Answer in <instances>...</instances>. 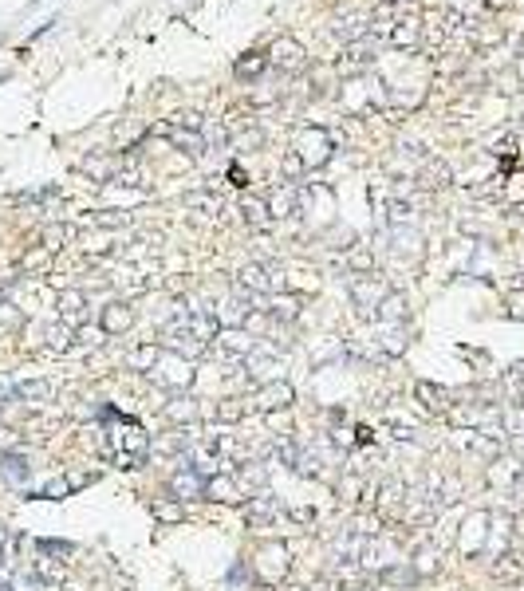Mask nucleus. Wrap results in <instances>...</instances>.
<instances>
[{"label": "nucleus", "instance_id": "7", "mask_svg": "<svg viewBox=\"0 0 524 591\" xmlns=\"http://www.w3.org/2000/svg\"><path fill=\"white\" fill-rule=\"evenodd\" d=\"M268 63H276L280 71H288V75H300V71L308 68V51L300 40H292V36H280L276 43H272L268 51Z\"/></svg>", "mask_w": 524, "mask_h": 591}, {"label": "nucleus", "instance_id": "40", "mask_svg": "<svg viewBox=\"0 0 524 591\" xmlns=\"http://www.w3.org/2000/svg\"><path fill=\"white\" fill-rule=\"evenodd\" d=\"M422 186H426V189H441V186H449V169L441 166V162L426 158V169H422Z\"/></svg>", "mask_w": 524, "mask_h": 591}, {"label": "nucleus", "instance_id": "13", "mask_svg": "<svg viewBox=\"0 0 524 591\" xmlns=\"http://www.w3.org/2000/svg\"><path fill=\"white\" fill-rule=\"evenodd\" d=\"M374 51H379V36H363V40H351V43H347V56L339 59V68H343L347 75H355V71H363L367 63L374 59Z\"/></svg>", "mask_w": 524, "mask_h": 591}, {"label": "nucleus", "instance_id": "55", "mask_svg": "<svg viewBox=\"0 0 524 591\" xmlns=\"http://www.w3.org/2000/svg\"><path fill=\"white\" fill-rule=\"evenodd\" d=\"M91 481H95V473H83V469L68 473V485H71V493H75V489H83V485H91Z\"/></svg>", "mask_w": 524, "mask_h": 591}, {"label": "nucleus", "instance_id": "12", "mask_svg": "<svg viewBox=\"0 0 524 591\" xmlns=\"http://www.w3.org/2000/svg\"><path fill=\"white\" fill-rule=\"evenodd\" d=\"M130 323H135V308H130L127 300H110V304L99 312L103 335H122V331H130Z\"/></svg>", "mask_w": 524, "mask_h": 591}, {"label": "nucleus", "instance_id": "58", "mask_svg": "<svg viewBox=\"0 0 524 591\" xmlns=\"http://www.w3.org/2000/svg\"><path fill=\"white\" fill-rule=\"evenodd\" d=\"M485 4H489V9H505L508 0H485Z\"/></svg>", "mask_w": 524, "mask_h": 591}, {"label": "nucleus", "instance_id": "14", "mask_svg": "<svg viewBox=\"0 0 524 591\" xmlns=\"http://www.w3.org/2000/svg\"><path fill=\"white\" fill-rule=\"evenodd\" d=\"M241 481L237 477H229V473H213L205 477V501H221V505H241Z\"/></svg>", "mask_w": 524, "mask_h": 591}, {"label": "nucleus", "instance_id": "32", "mask_svg": "<svg viewBox=\"0 0 524 591\" xmlns=\"http://www.w3.org/2000/svg\"><path fill=\"white\" fill-rule=\"evenodd\" d=\"M501 430H505V438H524V402L501 410Z\"/></svg>", "mask_w": 524, "mask_h": 591}, {"label": "nucleus", "instance_id": "9", "mask_svg": "<svg viewBox=\"0 0 524 591\" xmlns=\"http://www.w3.org/2000/svg\"><path fill=\"white\" fill-rule=\"evenodd\" d=\"M217 347L229 355V359L245 363L248 355L256 351V335H253L248 328H221V331H217Z\"/></svg>", "mask_w": 524, "mask_h": 591}, {"label": "nucleus", "instance_id": "27", "mask_svg": "<svg viewBox=\"0 0 524 591\" xmlns=\"http://www.w3.org/2000/svg\"><path fill=\"white\" fill-rule=\"evenodd\" d=\"M374 320H382V323H406V296L390 288V292L382 296V304H379V312H374Z\"/></svg>", "mask_w": 524, "mask_h": 591}, {"label": "nucleus", "instance_id": "1", "mask_svg": "<svg viewBox=\"0 0 524 591\" xmlns=\"http://www.w3.org/2000/svg\"><path fill=\"white\" fill-rule=\"evenodd\" d=\"M288 572H292V552H288V544H280V540L261 544V552H256V564H253L256 587H272V583H280Z\"/></svg>", "mask_w": 524, "mask_h": 591}, {"label": "nucleus", "instance_id": "18", "mask_svg": "<svg viewBox=\"0 0 524 591\" xmlns=\"http://www.w3.org/2000/svg\"><path fill=\"white\" fill-rule=\"evenodd\" d=\"M237 284L245 288L248 296H268V292H272L268 264H245V268L237 272Z\"/></svg>", "mask_w": 524, "mask_h": 591}, {"label": "nucleus", "instance_id": "57", "mask_svg": "<svg viewBox=\"0 0 524 591\" xmlns=\"http://www.w3.org/2000/svg\"><path fill=\"white\" fill-rule=\"evenodd\" d=\"M355 434H359V446H371V441H374V438H371V430H367V426H359Z\"/></svg>", "mask_w": 524, "mask_h": 591}, {"label": "nucleus", "instance_id": "25", "mask_svg": "<svg viewBox=\"0 0 524 591\" xmlns=\"http://www.w3.org/2000/svg\"><path fill=\"white\" fill-rule=\"evenodd\" d=\"M150 513H154V521L166 524V528H174V524L186 521V505H182L178 497H158V501H150Z\"/></svg>", "mask_w": 524, "mask_h": 591}, {"label": "nucleus", "instance_id": "20", "mask_svg": "<svg viewBox=\"0 0 524 591\" xmlns=\"http://www.w3.org/2000/svg\"><path fill=\"white\" fill-rule=\"evenodd\" d=\"M390 43H394V48L414 51L418 43H422V20H418V16H402L394 24V32H390Z\"/></svg>", "mask_w": 524, "mask_h": 591}, {"label": "nucleus", "instance_id": "33", "mask_svg": "<svg viewBox=\"0 0 524 591\" xmlns=\"http://www.w3.org/2000/svg\"><path fill=\"white\" fill-rule=\"evenodd\" d=\"M158 135H166L174 146H182V150L189 154H205V142L197 138V130H174V127H158Z\"/></svg>", "mask_w": 524, "mask_h": 591}, {"label": "nucleus", "instance_id": "52", "mask_svg": "<svg viewBox=\"0 0 524 591\" xmlns=\"http://www.w3.org/2000/svg\"><path fill=\"white\" fill-rule=\"evenodd\" d=\"M390 434H394L398 441H418V426H410V422H390Z\"/></svg>", "mask_w": 524, "mask_h": 591}, {"label": "nucleus", "instance_id": "56", "mask_svg": "<svg viewBox=\"0 0 524 591\" xmlns=\"http://www.w3.org/2000/svg\"><path fill=\"white\" fill-rule=\"evenodd\" d=\"M229 177H233V186H245V169H241V166L229 169Z\"/></svg>", "mask_w": 524, "mask_h": 591}, {"label": "nucleus", "instance_id": "10", "mask_svg": "<svg viewBox=\"0 0 524 591\" xmlns=\"http://www.w3.org/2000/svg\"><path fill=\"white\" fill-rule=\"evenodd\" d=\"M110 441H115V449H127V454H138V457L150 454V438H146V430L138 422H130V418H122V426L110 430Z\"/></svg>", "mask_w": 524, "mask_h": 591}, {"label": "nucleus", "instance_id": "50", "mask_svg": "<svg viewBox=\"0 0 524 591\" xmlns=\"http://www.w3.org/2000/svg\"><path fill=\"white\" fill-rule=\"evenodd\" d=\"M288 513V521H296V524H315V508H308V505H292V508H284Z\"/></svg>", "mask_w": 524, "mask_h": 591}, {"label": "nucleus", "instance_id": "3", "mask_svg": "<svg viewBox=\"0 0 524 591\" xmlns=\"http://www.w3.org/2000/svg\"><path fill=\"white\" fill-rule=\"evenodd\" d=\"M387 280L374 276V272H367V276H351L347 280V296H351V304L359 308V315L363 320H374V312H379L382 296H387Z\"/></svg>", "mask_w": 524, "mask_h": 591}, {"label": "nucleus", "instance_id": "28", "mask_svg": "<svg viewBox=\"0 0 524 591\" xmlns=\"http://www.w3.org/2000/svg\"><path fill=\"white\" fill-rule=\"evenodd\" d=\"M51 394H56L51 379H28L16 387V398H24V402H51Z\"/></svg>", "mask_w": 524, "mask_h": 591}, {"label": "nucleus", "instance_id": "31", "mask_svg": "<svg viewBox=\"0 0 524 591\" xmlns=\"http://www.w3.org/2000/svg\"><path fill=\"white\" fill-rule=\"evenodd\" d=\"M245 398H221L217 402V410H213V418H217L221 426H237L241 418H245Z\"/></svg>", "mask_w": 524, "mask_h": 591}, {"label": "nucleus", "instance_id": "54", "mask_svg": "<svg viewBox=\"0 0 524 591\" xmlns=\"http://www.w3.org/2000/svg\"><path fill=\"white\" fill-rule=\"evenodd\" d=\"M304 169H308V166H304V162H300V154H296V150H292V154H288V158H284V174H288V177H300V174H304Z\"/></svg>", "mask_w": 524, "mask_h": 591}, {"label": "nucleus", "instance_id": "6", "mask_svg": "<svg viewBox=\"0 0 524 591\" xmlns=\"http://www.w3.org/2000/svg\"><path fill=\"white\" fill-rule=\"evenodd\" d=\"M292 402H296V390H292V382H284V379L264 382V387H256V394H253V406H256L261 414L292 410Z\"/></svg>", "mask_w": 524, "mask_h": 591}, {"label": "nucleus", "instance_id": "48", "mask_svg": "<svg viewBox=\"0 0 524 591\" xmlns=\"http://www.w3.org/2000/svg\"><path fill=\"white\" fill-rule=\"evenodd\" d=\"M75 343L79 347H99L103 343V328H75Z\"/></svg>", "mask_w": 524, "mask_h": 591}, {"label": "nucleus", "instance_id": "17", "mask_svg": "<svg viewBox=\"0 0 524 591\" xmlns=\"http://www.w3.org/2000/svg\"><path fill=\"white\" fill-rule=\"evenodd\" d=\"M241 217H245V225H253V229H268V225H272L268 197H261V194H245V197H241Z\"/></svg>", "mask_w": 524, "mask_h": 591}, {"label": "nucleus", "instance_id": "5", "mask_svg": "<svg viewBox=\"0 0 524 591\" xmlns=\"http://www.w3.org/2000/svg\"><path fill=\"white\" fill-rule=\"evenodd\" d=\"M489 524H493V513H469L461 521V532H457V548H461V556H481L485 540H489Z\"/></svg>", "mask_w": 524, "mask_h": 591}, {"label": "nucleus", "instance_id": "41", "mask_svg": "<svg viewBox=\"0 0 524 591\" xmlns=\"http://www.w3.org/2000/svg\"><path fill=\"white\" fill-rule=\"evenodd\" d=\"M469 449H473V454H481V457H497L501 454V441L489 438V434H481V430H469Z\"/></svg>", "mask_w": 524, "mask_h": 591}, {"label": "nucleus", "instance_id": "39", "mask_svg": "<svg viewBox=\"0 0 524 591\" xmlns=\"http://www.w3.org/2000/svg\"><path fill=\"white\" fill-rule=\"evenodd\" d=\"M335 493H339V501H359V497H367V481L359 473H343V481L335 485Z\"/></svg>", "mask_w": 524, "mask_h": 591}, {"label": "nucleus", "instance_id": "22", "mask_svg": "<svg viewBox=\"0 0 524 591\" xmlns=\"http://www.w3.org/2000/svg\"><path fill=\"white\" fill-rule=\"evenodd\" d=\"M83 312H87V292H83V288H63V292H60V315H63V323H71V328H75V323L83 320Z\"/></svg>", "mask_w": 524, "mask_h": 591}, {"label": "nucleus", "instance_id": "15", "mask_svg": "<svg viewBox=\"0 0 524 591\" xmlns=\"http://www.w3.org/2000/svg\"><path fill=\"white\" fill-rule=\"evenodd\" d=\"M0 477H4L9 485H16V489H28V481H32V465H28L24 454L4 449V454H0Z\"/></svg>", "mask_w": 524, "mask_h": 591}, {"label": "nucleus", "instance_id": "4", "mask_svg": "<svg viewBox=\"0 0 524 591\" xmlns=\"http://www.w3.org/2000/svg\"><path fill=\"white\" fill-rule=\"evenodd\" d=\"M150 379L158 382V387L174 390V394H186L189 382H194V363H189V359H182V355H174V351H162L158 367L150 371Z\"/></svg>", "mask_w": 524, "mask_h": 591}, {"label": "nucleus", "instance_id": "42", "mask_svg": "<svg viewBox=\"0 0 524 591\" xmlns=\"http://www.w3.org/2000/svg\"><path fill=\"white\" fill-rule=\"evenodd\" d=\"M347 268H351V276H367V272H374V256L367 253V249H351Z\"/></svg>", "mask_w": 524, "mask_h": 591}, {"label": "nucleus", "instance_id": "38", "mask_svg": "<svg viewBox=\"0 0 524 591\" xmlns=\"http://www.w3.org/2000/svg\"><path fill=\"white\" fill-rule=\"evenodd\" d=\"M71 236H75L71 225H48L43 229V249H48V253H60V249H68Z\"/></svg>", "mask_w": 524, "mask_h": 591}, {"label": "nucleus", "instance_id": "35", "mask_svg": "<svg viewBox=\"0 0 524 591\" xmlns=\"http://www.w3.org/2000/svg\"><path fill=\"white\" fill-rule=\"evenodd\" d=\"M237 481L248 485V489H261L264 493V485H268V465H264V461H245V465H241V473H237Z\"/></svg>", "mask_w": 524, "mask_h": 591}, {"label": "nucleus", "instance_id": "2", "mask_svg": "<svg viewBox=\"0 0 524 591\" xmlns=\"http://www.w3.org/2000/svg\"><path fill=\"white\" fill-rule=\"evenodd\" d=\"M292 150L300 154V162H304L308 169H320V166H328L335 146H331V135L323 127H300L296 138H292Z\"/></svg>", "mask_w": 524, "mask_h": 591}, {"label": "nucleus", "instance_id": "37", "mask_svg": "<svg viewBox=\"0 0 524 591\" xmlns=\"http://www.w3.org/2000/svg\"><path fill=\"white\" fill-rule=\"evenodd\" d=\"M264 68H268V56H261V51H248V56L237 59V68H233V71H237V79H256Z\"/></svg>", "mask_w": 524, "mask_h": 591}, {"label": "nucleus", "instance_id": "36", "mask_svg": "<svg viewBox=\"0 0 524 591\" xmlns=\"http://www.w3.org/2000/svg\"><path fill=\"white\" fill-rule=\"evenodd\" d=\"M268 312H272V320L276 323H296L300 320V300L296 296H276Z\"/></svg>", "mask_w": 524, "mask_h": 591}, {"label": "nucleus", "instance_id": "23", "mask_svg": "<svg viewBox=\"0 0 524 591\" xmlns=\"http://www.w3.org/2000/svg\"><path fill=\"white\" fill-rule=\"evenodd\" d=\"M63 575H68L63 560L48 556V552H40V556L32 560V580H36V583H63Z\"/></svg>", "mask_w": 524, "mask_h": 591}, {"label": "nucleus", "instance_id": "11", "mask_svg": "<svg viewBox=\"0 0 524 591\" xmlns=\"http://www.w3.org/2000/svg\"><path fill=\"white\" fill-rule=\"evenodd\" d=\"M162 414H166V422H174V430H186V426H197L201 406H197L194 394H174L166 406H162Z\"/></svg>", "mask_w": 524, "mask_h": 591}, {"label": "nucleus", "instance_id": "21", "mask_svg": "<svg viewBox=\"0 0 524 591\" xmlns=\"http://www.w3.org/2000/svg\"><path fill=\"white\" fill-rule=\"evenodd\" d=\"M414 398H418V402H422L430 414H446V410H449V402H446L449 390H446V387H438V382H426V379H422V382H414Z\"/></svg>", "mask_w": 524, "mask_h": 591}, {"label": "nucleus", "instance_id": "24", "mask_svg": "<svg viewBox=\"0 0 524 591\" xmlns=\"http://www.w3.org/2000/svg\"><path fill=\"white\" fill-rule=\"evenodd\" d=\"M43 339H48V351L51 355H63V351H71V347H75V328H71V323H63V320H56V323H48V328H43Z\"/></svg>", "mask_w": 524, "mask_h": 591}, {"label": "nucleus", "instance_id": "45", "mask_svg": "<svg viewBox=\"0 0 524 591\" xmlns=\"http://www.w3.org/2000/svg\"><path fill=\"white\" fill-rule=\"evenodd\" d=\"M32 497H43V501H63V497H71V485H68V477H56V481H48L40 493H32Z\"/></svg>", "mask_w": 524, "mask_h": 591}, {"label": "nucleus", "instance_id": "30", "mask_svg": "<svg viewBox=\"0 0 524 591\" xmlns=\"http://www.w3.org/2000/svg\"><path fill=\"white\" fill-rule=\"evenodd\" d=\"M382 583H394V587H410V583H418V572L410 568V560H402V564H387L379 572Z\"/></svg>", "mask_w": 524, "mask_h": 591}, {"label": "nucleus", "instance_id": "44", "mask_svg": "<svg viewBox=\"0 0 524 591\" xmlns=\"http://www.w3.org/2000/svg\"><path fill=\"white\" fill-rule=\"evenodd\" d=\"M186 205L189 209H205L209 217H221V197H213V194H189Z\"/></svg>", "mask_w": 524, "mask_h": 591}, {"label": "nucleus", "instance_id": "19", "mask_svg": "<svg viewBox=\"0 0 524 591\" xmlns=\"http://www.w3.org/2000/svg\"><path fill=\"white\" fill-rule=\"evenodd\" d=\"M158 359H162V343H138V347H130L127 355H122V363L130 367V371H146L150 375L154 367H158Z\"/></svg>", "mask_w": 524, "mask_h": 591}, {"label": "nucleus", "instance_id": "26", "mask_svg": "<svg viewBox=\"0 0 524 591\" xmlns=\"http://www.w3.org/2000/svg\"><path fill=\"white\" fill-rule=\"evenodd\" d=\"M406 331L402 323H382V335H379V351L387 355V359H398V355H406Z\"/></svg>", "mask_w": 524, "mask_h": 591}, {"label": "nucleus", "instance_id": "47", "mask_svg": "<svg viewBox=\"0 0 524 591\" xmlns=\"http://www.w3.org/2000/svg\"><path fill=\"white\" fill-rule=\"evenodd\" d=\"M261 142H264V135H261V130H241V135L233 138V146H237V150H256Z\"/></svg>", "mask_w": 524, "mask_h": 591}, {"label": "nucleus", "instance_id": "46", "mask_svg": "<svg viewBox=\"0 0 524 591\" xmlns=\"http://www.w3.org/2000/svg\"><path fill=\"white\" fill-rule=\"evenodd\" d=\"M83 174H91L95 182H110V174H115V166H110L107 158H87V162H83Z\"/></svg>", "mask_w": 524, "mask_h": 591}, {"label": "nucleus", "instance_id": "53", "mask_svg": "<svg viewBox=\"0 0 524 591\" xmlns=\"http://www.w3.org/2000/svg\"><path fill=\"white\" fill-rule=\"evenodd\" d=\"M505 387L513 390V394H520V387H524V363L508 367V375H505Z\"/></svg>", "mask_w": 524, "mask_h": 591}, {"label": "nucleus", "instance_id": "59", "mask_svg": "<svg viewBox=\"0 0 524 591\" xmlns=\"http://www.w3.org/2000/svg\"><path fill=\"white\" fill-rule=\"evenodd\" d=\"M253 591H268V587H253Z\"/></svg>", "mask_w": 524, "mask_h": 591}, {"label": "nucleus", "instance_id": "51", "mask_svg": "<svg viewBox=\"0 0 524 591\" xmlns=\"http://www.w3.org/2000/svg\"><path fill=\"white\" fill-rule=\"evenodd\" d=\"M264 422L272 426V430H280V434H296L292 430V422H288V410H276V414H264ZM276 434V438H280Z\"/></svg>", "mask_w": 524, "mask_h": 591}, {"label": "nucleus", "instance_id": "29", "mask_svg": "<svg viewBox=\"0 0 524 591\" xmlns=\"http://www.w3.org/2000/svg\"><path fill=\"white\" fill-rule=\"evenodd\" d=\"M438 548H430V544H422V548H418L414 552V560H410V568H414V572H418V580H430V575H438Z\"/></svg>", "mask_w": 524, "mask_h": 591}, {"label": "nucleus", "instance_id": "49", "mask_svg": "<svg viewBox=\"0 0 524 591\" xmlns=\"http://www.w3.org/2000/svg\"><path fill=\"white\" fill-rule=\"evenodd\" d=\"M95 221V225H99V229H119V225H127V221H130V213H99V217H91Z\"/></svg>", "mask_w": 524, "mask_h": 591}, {"label": "nucleus", "instance_id": "8", "mask_svg": "<svg viewBox=\"0 0 524 591\" xmlns=\"http://www.w3.org/2000/svg\"><path fill=\"white\" fill-rule=\"evenodd\" d=\"M169 493L178 501H205V477L189 465V457H182V469L169 477Z\"/></svg>", "mask_w": 524, "mask_h": 591}, {"label": "nucleus", "instance_id": "43", "mask_svg": "<svg viewBox=\"0 0 524 591\" xmlns=\"http://www.w3.org/2000/svg\"><path fill=\"white\" fill-rule=\"evenodd\" d=\"M20 328H24V312L4 300V304H0V331H20Z\"/></svg>", "mask_w": 524, "mask_h": 591}, {"label": "nucleus", "instance_id": "16", "mask_svg": "<svg viewBox=\"0 0 524 591\" xmlns=\"http://www.w3.org/2000/svg\"><path fill=\"white\" fill-rule=\"evenodd\" d=\"M276 516H280V505L268 497V493L248 497V505H245V524H248V528H268Z\"/></svg>", "mask_w": 524, "mask_h": 591}, {"label": "nucleus", "instance_id": "34", "mask_svg": "<svg viewBox=\"0 0 524 591\" xmlns=\"http://www.w3.org/2000/svg\"><path fill=\"white\" fill-rule=\"evenodd\" d=\"M268 209H272V217H292V213H300V194L292 186L280 189L276 197H268Z\"/></svg>", "mask_w": 524, "mask_h": 591}]
</instances>
